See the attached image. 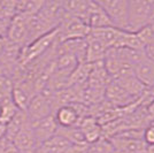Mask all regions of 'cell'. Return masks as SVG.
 <instances>
[{
	"label": "cell",
	"mask_w": 154,
	"mask_h": 153,
	"mask_svg": "<svg viewBox=\"0 0 154 153\" xmlns=\"http://www.w3.org/2000/svg\"><path fill=\"white\" fill-rule=\"evenodd\" d=\"M29 123H31V122L29 120L26 111H21L20 109L17 112V114L13 117V120L6 126V138L12 142L14 136L17 134L22 128L26 127V124H29Z\"/></svg>",
	"instance_id": "cell-15"
},
{
	"label": "cell",
	"mask_w": 154,
	"mask_h": 153,
	"mask_svg": "<svg viewBox=\"0 0 154 153\" xmlns=\"http://www.w3.org/2000/svg\"><path fill=\"white\" fill-rule=\"evenodd\" d=\"M89 144L81 143V144H71L67 153H88Z\"/></svg>",
	"instance_id": "cell-22"
},
{
	"label": "cell",
	"mask_w": 154,
	"mask_h": 153,
	"mask_svg": "<svg viewBox=\"0 0 154 153\" xmlns=\"http://www.w3.org/2000/svg\"><path fill=\"white\" fill-rule=\"evenodd\" d=\"M149 28L152 29V31H153V33H154V19H153V21L151 22V24H149Z\"/></svg>",
	"instance_id": "cell-26"
},
{
	"label": "cell",
	"mask_w": 154,
	"mask_h": 153,
	"mask_svg": "<svg viewBox=\"0 0 154 153\" xmlns=\"http://www.w3.org/2000/svg\"><path fill=\"white\" fill-rule=\"evenodd\" d=\"M7 44H8V42H7L6 37H4V36H0V58H1V55L4 54L5 50H6Z\"/></svg>",
	"instance_id": "cell-24"
},
{
	"label": "cell",
	"mask_w": 154,
	"mask_h": 153,
	"mask_svg": "<svg viewBox=\"0 0 154 153\" xmlns=\"http://www.w3.org/2000/svg\"><path fill=\"white\" fill-rule=\"evenodd\" d=\"M31 128L37 145H40L45 143L46 140L51 139L52 137L57 135V131H58V124L54 120L53 115H50L45 119L31 123Z\"/></svg>",
	"instance_id": "cell-6"
},
{
	"label": "cell",
	"mask_w": 154,
	"mask_h": 153,
	"mask_svg": "<svg viewBox=\"0 0 154 153\" xmlns=\"http://www.w3.org/2000/svg\"><path fill=\"white\" fill-rule=\"evenodd\" d=\"M134 75L146 89L154 85V61L143 58L134 66Z\"/></svg>",
	"instance_id": "cell-10"
},
{
	"label": "cell",
	"mask_w": 154,
	"mask_h": 153,
	"mask_svg": "<svg viewBox=\"0 0 154 153\" xmlns=\"http://www.w3.org/2000/svg\"><path fill=\"white\" fill-rule=\"evenodd\" d=\"M136 35H137V37L139 39V42L141 43L143 45V47H145L146 45L154 38V33L152 31V29L149 28V26L146 27V28H144V29H141L139 31L135 32Z\"/></svg>",
	"instance_id": "cell-20"
},
{
	"label": "cell",
	"mask_w": 154,
	"mask_h": 153,
	"mask_svg": "<svg viewBox=\"0 0 154 153\" xmlns=\"http://www.w3.org/2000/svg\"><path fill=\"white\" fill-rule=\"evenodd\" d=\"M86 40V54H85V62L88 64H98L103 62L107 48L103 46L99 40L91 37L90 35L85 38Z\"/></svg>",
	"instance_id": "cell-13"
},
{
	"label": "cell",
	"mask_w": 154,
	"mask_h": 153,
	"mask_svg": "<svg viewBox=\"0 0 154 153\" xmlns=\"http://www.w3.org/2000/svg\"><path fill=\"white\" fill-rule=\"evenodd\" d=\"M146 153H154V146L146 147Z\"/></svg>",
	"instance_id": "cell-25"
},
{
	"label": "cell",
	"mask_w": 154,
	"mask_h": 153,
	"mask_svg": "<svg viewBox=\"0 0 154 153\" xmlns=\"http://www.w3.org/2000/svg\"><path fill=\"white\" fill-rule=\"evenodd\" d=\"M13 91V81L9 76L0 75V102L11 99Z\"/></svg>",
	"instance_id": "cell-19"
},
{
	"label": "cell",
	"mask_w": 154,
	"mask_h": 153,
	"mask_svg": "<svg viewBox=\"0 0 154 153\" xmlns=\"http://www.w3.org/2000/svg\"><path fill=\"white\" fill-rule=\"evenodd\" d=\"M12 143L17 153H35L37 150V142L32 133L31 123L26 124L14 136Z\"/></svg>",
	"instance_id": "cell-7"
},
{
	"label": "cell",
	"mask_w": 154,
	"mask_h": 153,
	"mask_svg": "<svg viewBox=\"0 0 154 153\" xmlns=\"http://www.w3.org/2000/svg\"><path fill=\"white\" fill-rule=\"evenodd\" d=\"M144 54L149 60L154 61V38L144 47Z\"/></svg>",
	"instance_id": "cell-23"
},
{
	"label": "cell",
	"mask_w": 154,
	"mask_h": 153,
	"mask_svg": "<svg viewBox=\"0 0 154 153\" xmlns=\"http://www.w3.org/2000/svg\"><path fill=\"white\" fill-rule=\"evenodd\" d=\"M20 109L11 99H6L0 102V124L7 126L9 122L13 120V117L17 114Z\"/></svg>",
	"instance_id": "cell-16"
},
{
	"label": "cell",
	"mask_w": 154,
	"mask_h": 153,
	"mask_svg": "<svg viewBox=\"0 0 154 153\" xmlns=\"http://www.w3.org/2000/svg\"><path fill=\"white\" fill-rule=\"evenodd\" d=\"M97 2L107 14L112 27L122 31H128V1L100 0Z\"/></svg>",
	"instance_id": "cell-4"
},
{
	"label": "cell",
	"mask_w": 154,
	"mask_h": 153,
	"mask_svg": "<svg viewBox=\"0 0 154 153\" xmlns=\"http://www.w3.org/2000/svg\"><path fill=\"white\" fill-rule=\"evenodd\" d=\"M70 145V143L63 137L55 135L51 139L38 145L35 153H67Z\"/></svg>",
	"instance_id": "cell-14"
},
{
	"label": "cell",
	"mask_w": 154,
	"mask_h": 153,
	"mask_svg": "<svg viewBox=\"0 0 154 153\" xmlns=\"http://www.w3.org/2000/svg\"><path fill=\"white\" fill-rule=\"evenodd\" d=\"M143 142L146 146H154V123L148 124L143 131Z\"/></svg>",
	"instance_id": "cell-21"
},
{
	"label": "cell",
	"mask_w": 154,
	"mask_h": 153,
	"mask_svg": "<svg viewBox=\"0 0 154 153\" xmlns=\"http://www.w3.org/2000/svg\"><path fill=\"white\" fill-rule=\"evenodd\" d=\"M122 32V30H119L114 27H107V28H103V29L91 30L90 36L96 38L97 40H99L108 50V48L116 47V45L121 38Z\"/></svg>",
	"instance_id": "cell-11"
},
{
	"label": "cell",
	"mask_w": 154,
	"mask_h": 153,
	"mask_svg": "<svg viewBox=\"0 0 154 153\" xmlns=\"http://www.w3.org/2000/svg\"><path fill=\"white\" fill-rule=\"evenodd\" d=\"M53 116L59 128L78 127L79 122L82 121V119L79 117L77 111L72 105L59 107L58 109L54 111Z\"/></svg>",
	"instance_id": "cell-9"
},
{
	"label": "cell",
	"mask_w": 154,
	"mask_h": 153,
	"mask_svg": "<svg viewBox=\"0 0 154 153\" xmlns=\"http://www.w3.org/2000/svg\"><path fill=\"white\" fill-rule=\"evenodd\" d=\"M57 135L63 137L70 144H81V143H86L83 137V134L81 131L79 127H71V128H59Z\"/></svg>",
	"instance_id": "cell-17"
},
{
	"label": "cell",
	"mask_w": 154,
	"mask_h": 153,
	"mask_svg": "<svg viewBox=\"0 0 154 153\" xmlns=\"http://www.w3.org/2000/svg\"><path fill=\"white\" fill-rule=\"evenodd\" d=\"M154 19L152 1L131 0L128 1V31L137 32L151 24Z\"/></svg>",
	"instance_id": "cell-1"
},
{
	"label": "cell",
	"mask_w": 154,
	"mask_h": 153,
	"mask_svg": "<svg viewBox=\"0 0 154 153\" xmlns=\"http://www.w3.org/2000/svg\"><path fill=\"white\" fill-rule=\"evenodd\" d=\"M54 92L55 91L44 88L31 98L26 108V113L31 123L53 115L52 98Z\"/></svg>",
	"instance_id": "cell-2"
},
{
	"label": "cell",
	"mask_w": 154,
	"mask_h": 153,
	"mask_svg": "<svg viewBox=\"0 0 154 153\" xmlns=\"http://www.w3.org/2000/svg\"><path fill=\"white\" fill-rule=\"evenodd\" d=\"M28 19L29 16L23 14L14 15L6 32V39L11 44L20 48L29 44V29H28Z\"/></svg>",
	"instance_id": "cell-5"
},
{
	"label": "cell",
	"mask_w": 154,
	"mask_h": 153,
	"mask_svg": "<svg viewBox=\"0 0 154 153\" xmlns=\"http://www.w3.org/2000/svg\"><path fill=\"white\" fill-rule=\"evenodd\" d=\"M85 22L91 30L112 27V23L109 21L107 14L105 13V11L97 1H90V7H89V12L86 15Z\"/></svg>",
	"instance_id": "cell-8"
},
{
	"label": "cell",
	"mask_w": 154,
	"mask_h": 153,
	"mask_svg": "<svg viewBox=\"0 0 154 153\" xmlns=\"http://www.w3.org/2000/svg\"><path fill=\"white\" fill-rule=\"evenodd\" d=\"M91 29L83 20L64 13L60 26L58 27V43L72 39H85L90 35Z\"/></svg>",
	"instance_id": "cell-3"
},
{
	"label": "cell",
	"mask_w": 154,
	"mask_h": 153,
	"mask_svg": "<svg viewBox=\"0 0 154 153\" xmlns=\"http://www.w3.org/2000/svg\"><path fill=\"white\" fill-rule=\"evenodd\" d=\"M88 153H116V151L110 140L100 138L94 143L89 144Z\"/></svg>",
	"instance_id": "cell-18"
},
{
	"label": "cell",
	"mask_w": 154,
	"mask_h": 153,
	"mask_svg": "<svg viewBox=\"0 0 154 153\" xmlns=\"http://www.w3.org/2000/svg\"><path fill=\"white\" fill-rule=\"evenodd\" d=\"M78 127L81 129L85 142L88 144H92L98 139L103 138V128L98 123L96 117L86 116L79 122Z\"/></svg>",
	"instance_id": "cell-12"
}]
</instances>
